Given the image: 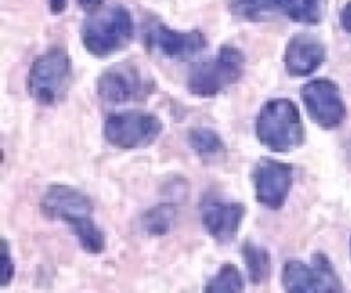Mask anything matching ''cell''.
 Returning <instances> with one entry per match:
<instances>
[{"mask_svg": "<svg viewBox=\"0 0 351 293\" xmlns=\"http://www.w3.org/2000/svg\"><path fill=\"white\" fill-rule=\"evenodd\" d=\"M256 134L257 139L274 153H290L300 148L305 129L298 106L287 98L267 102L257 115Z\"/></svg>", "mask_w": 351, "mask_h": 293, "instance_id": "cell-1", "label": "cell"}, {"mask_svg": "<svg viewBox=\"0 0 351 293\" xmlns=\"http://www.w3.org/2000/svg\"><path fill=\"white\" fill-rule=\"evenodd\" d=\"M134 36V21L122 5L101 7L82 26V43L95 57H110L123 50Z\"/></svg>", "mask_w": 351, "mask_h": 293, "instance_id": "cell-2", "label": "cell"}, {"mask_svg": "<svg viewBox=\"0 0 351 293\" xmlns=\"http://www.w3.org/2000/svg\"><path fill=\"white\" fill-rule=\"evenodd\" d=\"M72 81V62L64 48L53 47L33 62L27 74L31 98L45 106L60 103Z\"/></svg>", "mask_w": 351, "mask_h": 293, "instance_id": "cell-3", "label": "cell"}, {"mask_svg": "<svg viewBox=\"0 0 351 293\" xmlns=\"http://www.w3.org/2000/svg\"><path fill=\"white\" fill-rule=\"evenodd\" d=\"M245 71V55L235 47H223L215 57L197 62L191 69L187 88L192 95L211 98L237 84Z\"/></svg>", "mask_w": 351, "mask_h": 293, "instance_id": "cell-4", "label": "cell"}, {"mask_svg": "<svg viewBox=\"0 0 351 293\" xmlns=\"http://www.w3.org/2000/svg\"><path fill=\"white\" fill-rule=\"evenodd\" d=\"M161 130L163 124L156 115L130 110L110 115L103 127V136L112 146L120 150H139L153 144Z\"/></svg>", "mask_w": 351, "mask_h": 293, "instance_id": "cell-5", "label": "cell"}, {"mask_svg": "<svg viewBox=\"0 0 351 293\" xmlns=\"http://www.w3.org/2000/svg\"><path fill=\"white\" fill-rule=\"evenodd\" d=\"M98 95L110 105H123L143 99L153 91V82L132 62H122L106 69L98 79Z\"/></svg>", "mask_w": 351, "mask_h": 293, "instance_id": "cell-6", "label": "cell"}, {"mask_svg": "<svg viewBox=\"0 0 351 293\" xmlns=\"http://www.w3.org/2000/svg\"><path fill=\"white\" fill-rule=\"evenodd\" d=\"M144 43L147 50L167 58L187 60L204 50L208 40L199 30L175 31L160 21H149L144 27Z\"/></svg>", "mask_w": 351, "mask_h": 293, "instance_id": "cell-7", "label": "cell"}, {"mask_svg": "<svg viewBox=\"0 0 351 293\" xmlns=\"http://www.w3.org/2000/svg\"><path fill=\"white\" fill-rule=\"evenodd\" d=\"M283 287L288 292H341L343 285L324 254L312 257V266L302 261H290L283 268Z\"/></svg>", "mask_w": 351, "mask_h": 293, "instance_id": "cell-8", "label": "cell"}, {"mask_svg": "<svg viewBox=\"0 0 351 293\" xmlns=\"http://www.w3.org/2000/svg\"><path fill=\"white\" fill-rule=\"evenodd\" d=\"M302 99L308 115L324 129H335L345 120L346 105L338 84L329 79H314L302 88Z\"/></svg>", "mask_w": 351, "mask_h": 293, "instance_id": "cell-9", "label": "cell"}, {"mask_svg": "<svg viewBox=\"0 0 351 293\" xmlns=\"http://www.w3.org/2000/svg\"><path fill=\"white\" fill-rule=\"evenodd\" d=\"M293 184V167L283 161L263 160L254 170L256 198L269 209H280L287 202Z\"/></svg>", "mask_w": 351, "mask_h": 293, "instance_id": "cell-10", "label": "cell"}, {"mask_svg": "<svg viewBox=\"0 0 351 293\" xmlns=\"http://www.w3.org/2000/svg\"><path fill=\"white\" fill-rule=\"evenodd\" d=\"M41 211L50 220H58L69 225L91 218L95 206L91 199L81 191L69 185H50L41 198Z\"/></svg>", "mask_w": 351, "mask_h": 293, "instance_id": "cell-11", "label": "cell"}, {"mask_svg": "<svg viewBox=\"0 0 351 293\" xmlns=\"http://www.w3.org/2000/svg\"><path fill=\"white\" fill-rule=\"evenodd\" d=\"M202 225L218 244L225 246L235 240L242 220L245 218V206L240 202L208 199L202 202Z\"/></svg>", "mask_w": 351, "mask_h": 293, "instance_id": "cell-12", "label": "cell"}, {"mask_svg": "<svg viewBox=\"0 0 351 293\" xmlns=\"http://www.w3.org/2000/svg\"><path fill=\"white\" fill-rule=\"evenodd\" d=\"M326 58V50L315 38L307 34L293 36L285 51V67L293 78L311 75L317 71Z\"/></svg>", "mask_w": 351, "mask_h": 293, "instance_id": "cell-13", "label": "cell"}, {"mask_svg": "<svg viewBox=\"0 0 351 293\" xmlns=\"http://www.w3.org/2000/svg\"><path fill=\"white\" fill-rule=\"evenodd\" d=\"M189 144L204 160H219L226 153L221 136L216 130L206 129V127H197V129L191 130Z\"/></svg>", "mask_w": 351, "mask_h": 293, "instance_id": "cell-14", "label": "cell"}, {"mask_svg": "<svg viewBox=\"0 0 351 293\" xmlns=\"http://www.w3.org/2000/svg\"><path fill=\"white\" fill-rule=\"evenodd\" d=\"M242 256L247 264L249 278L254 285H261L271 277V256L267 249L254 242H245L242 246Z\"/></svg>", "mask_w": 351, "mask_h": 293, "instance_id": "cell-15", "label": "cell"}, {"mask_svg": "<svg viewBox=\"0 0 351 293\" xmlns=\"http://www.w3.org/2000/svg\"><path fill=\"white\" fill-rule=\"evenodd\" d=\"M278 5L295 23L315 24L322 17L324 0H278Z\"/></svg>", "mask_w": 351, "mask_h": 293, "instance_id": "cell-16", "label": "cell"}, {"mask_svg": "<svg viewBox=\"0 0 351 293\" xmlns=\"http://www.w3.org/2000/svg\"><path fill=\"white\" fill-rule=\"evenodd\" d=\"M232 14L240 21H267L280 9L278 0H232Z\"/></svg>", "mask_w": 351, "mask_h": 293, "instance_id": "cell-17", "label": "cell"}, {"mask_svg": "<svg viewBox=\"0 0 351 293\" xmlns=\"http://www.w3.org/2000/svg\"><path fill=\"white\" fill-rule=\"evenodd\" d=\"M177 211L171 204H158L153 209L146 211L141 220V225L146 230V233L154 237H161L168 233L173 226Z\"/></svg>", "mask_w": 351, "mask_h": 293, "instance_id": "cell-18", "label": "cell"}, {"mask_svg": "<svg viewBox=\"0 0 351 293\" xmlns=\"http://www.w3.org/2000/svg\"><path fill=\"white\" fill-rule=\"evenodd\" d=\"M72 232L77 237L79 244H81L82 249L89 254H99L105 249V235H103L101 230L98 228V225L95 223V220L86 218L81 222L71 225Z\"/></svg>", "mask_w": 351, "mask_h": 293, "instance_id": "cell-19", "label": "cell"}, {"mask_svg": "<svg viewBox=\"0 0 351 293\" xmlns=\"http://www.w3.org/2000/svg\"><path fill=\"white\" fill-rule=\"evenodd\" d=\"M245 283H243V277L239 271V268L233 264H225L221 270L218 271L216 277L209 280L206 285V292H243Z\"/></svg>", "mask_w": 351, "mask_h": 293, "instance_id": "cell-20", "label": "cell"}, {"mask_svg": "<svg viewBox=\"0 0 351 293\" xmlns=\"http://www.w3.org/2000/svg\"><path fill=\"white\" fill-rule=\"evenodd\" d=\"M14 277V263L9 254V244L2 240V261H0V287H7Z\"/></svg>", "mask_w": 351, "mask_h": 293, "instance_id": "cell-21", "label": "cell"}, {"mask_svg": "<svg viewBox=\"0 0 351 293\" xmlns=\"http://www.w3.org/2000/svg\"><path fill=\"white\" fill-rule=\"evenodd\" d=\"M77 3L81 5V9L86 10V12H95V10L101 9L105 0H77Z\"/></svg>", "mask_w": 351, "mask_h": 293, "instance_id": "cell-22", "label": "cell"}, {"mask_svg": "<svg viewBox=\"0 0 351 293\" xmlns=\"http://www.w3.org/2000/svg\"><path fill=\"white\" fill-rule=\"evenodd\" d=\"M341 24L348 33H351V2L343 9L341 12Z\"/></svg>", "mask_w": 351, "mask_h": 293, "instance_id": "cell-23", "label": "cell"}, {"mask_svg": "<svg viewBox=\"0 0 351 293\" xmlns=\"http://www.w3.org/2000/svg\"><path fill=\"white\" fill-rule=\"evenodd\" d=\"M67 0H50V10L51 14H62L65 9Z\"/></svg>", "mask_w": 351, "mask_h": 293, "instance_id": "cell-24", "label": "cell"}, {"mask_svg": "<svg viewBox=\"0 0 351 293\" xmlns=\"http://www.w3.org/2000/svg\"><path fill=\"white\" fill-rule=\"evenodd\" d=\"M350 246H351V244H350Z\"/></svg>", "mask_w": 351, "mask_h": 293, "instance_id": "cell-25", "label": "cell"}]
</instances>
